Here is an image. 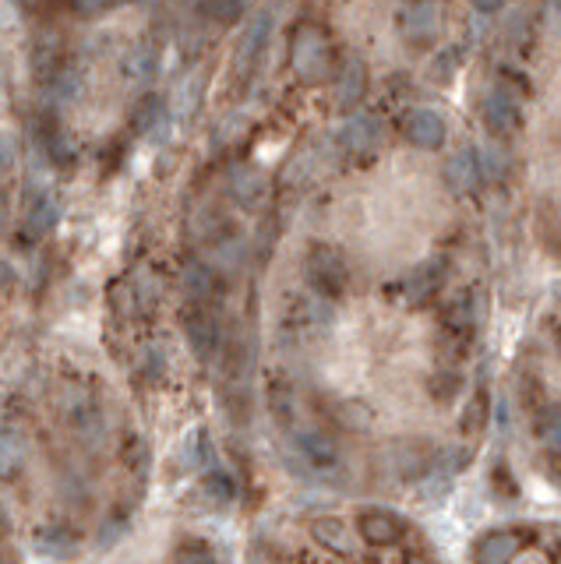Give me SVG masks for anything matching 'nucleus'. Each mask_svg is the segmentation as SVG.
<instances>
[{
    "label": "nucleus",
    "instance_id": "26",
    "mask_svg": "<svg viewBox=\"0 0 561 564\" xmlns=\"http://www.w3.org/2000/svg\"><path fill=\"white\" fill-rule=\"evenodd\" d=\"M36 547L43 550V554H53V557H64L71 554V547H75V540H71L64 529H46V533H39Z\"/></svg>",
    "mask_w": 561,
    "mask_h": 564
},
{
    "label": "nucleus",
    "instance_id": "13",
    "mask_svg": "<svg viewBox=\"0 0 561 564\" xmlns=\"http://www.w3.org/2000/svg\"><path fill=\"white\" fill-rule=\"evenodd\" d=\"M445 177H449V187L456 194H470V191H477V184H480V163H477V156L473 152H459V156H452L449 159V170H445Z\"/></svg>",
    "mask_w": 561,
    "mask_h": 564
},
{
    "label": "nucleus",
    "instance_id": "30",
    "mask_svg": "<svg viewBox=\"0 0 561 564\" xmlns=\"http://www.w3.org/2000/svg\"><path fill=\"white\" fill-rule=\"evenodd\" d=\"M177 564H216V557H212L209 547H198V543H191V547L177 550Z\"/></svg>",
    "mask_w": 561,
    "mask_h": 564
},
{
    "label": "nucleus",
    "instance_id": "19",
    "mask_svg": "<svg viewBox=\"0 0 561 564\" xmlns=\"http://www.w3.org/2000/svg\"><path fill=\"white\" fill-rule=\"evenodd\" d=\"M57 219H60V201L53 198V194H43V198L32 205L29 219H25V237H29V240H43L46 233L57 226Z\"/></svg>",
    "mask_w": 561,
    "mask_h": 564
},
{
    "label": "nucleus",
    "instance_id": "2",
    "mask_svg": "<svg viewBox=\"0 0 561 564\" xmlns=\"http://www.w3.org/2000/svg\"><path fill=\"white\" fill-rule=\"evenodd\" d=\"M269 32H272V15L269 11H258V15L251 18V25L244 29V36H240L237 53H233V71H237L240 82H247V78L258 71L265 43H269Z\"/></svg>",
    "mask_w": 561,
    "mask_h": 564
},
{
    "label": "nucleus",
    "instance_id": "4",
    "mask_svg": "<svg viewBox=\"0 0 561 564\" xmlns=\"http://www.w3.org/2000/svg\"><path fill=\"white\" fill-rule=\"evenodd\" d=\"M403 131H406V138L417 145V149H442L445 145V134H449V127H445V120H442V113L438 110H410L406 113V124H403Z\"/></svg>",
    "mask_w": 561,
    "mask_h": 564
},
{
    "label": "nucleus",
    "instance_id": "21",
    "mask_svg": "<svg viewBox=\"0 0 561 564\" xmlns=\"http://www.w3.org/2000/svg\"><path fill=\"white\" fill-rule=\"evenodd\" d=\"M25 466V441L22 434L0 427V476H15Z\"/></svg>",
    "mask_w": 561,
    "mask_h": 564
},
{
    "label": "nucleus",
    "instance_id": "11",
    "mask_svg": "<svg viewBox=\"0 0 561 564\" xmlns=\"http://www.w3.org/2000/svg\"><path fill=\"white\" fill-rule=\"evenodd\" d=\"M230 194L240 208H258V201H262V194H265L262 170H255V166H233L230 170Z\"/></svg>",
    "mask_w": 561,
    "mask_h": 564
},
{
    "label": "nucleus",
    "instance_id": "6",
    "mask_svg": "<svg viewBox=\"0 0 561 564\" xmlns=\"http://www.w3.org/2000/svg\"><path fill=\"white\" fill-rule=\"evenodd\" d=\"M403 533H406L403 519H396V515L385 512V508H374V512L360 515V536H364L371 547H396V543L403 540Z\"/></svg>",
    "mask_w": 561,
    "mask_h": 564
},
{
    "label": "nucleus",
    "instance_id": "12",
    "mask_svg": "<svg viewBox=\"0 0 561 564\" xmlns=\"http://www.w3.org/2000/svg\"><path fill=\"white\" fill-rule=\"evenodd\" d=\"M311 536H315V543H322L325 550H332V554H339V557L353 554V536L343 519H332V515L315 519L311 522Z\"/></svg>",
    "mask_w": 561,
    "mask_h": 564
},
{
    "label": "nucleus",
    "instance_id": "33",
    "mask_svg": "<svg viewBox=\"0 0 561 564\" xmlns=\"http://www.w3.org/2000/svg\"><path fill=\"white\" fill-rule=\"evenodd\" d=\"M544 22H547V29H551V32H561V4H547Z\"/></svg>",
    "mask_w": 561,
    "mask_h": 564
},
{
    "label": "nucleus",
    "instance_id": "1",
    "mask_svg": "<svg viewBox=\"0 0 561 564\" xmlns=\"http://www.w3.org/2000/svg\"><path fill=\"white\" fill-rule=\"evenodd\" d=\"M290 64L300 82L322 85L332 75V50L329 39L318 25H300L290 39Z\"/></svg>",
    "mask_w": 561,
    "mask_h": 564
},
{
    "label": "nucleus",
    "instance_id": "22",
    "mask_svg": "<svg viewBox=\"0 0 561 564\" xmlns=\"http://www.w3.org/2000/svg\"><path fill=\"white\" fill-rule=\"evenodd\" d=\"M57 32H39L36 43H32V71L36 78H50L53 82V60H57Z\"/></svg>",
    "mask_w": 561,
    "mask_h": 564
},
{
    "label": "nucleus",
    "instance_id": "29",
    "mask_svg": "<svg viewBox=\"0 0 561 564\" xmlns=\"http://www.w3.org/2000/svg\"><path fill=\"white\" fill-rule=\"evenodd\" d=\"M46 149H50V159L53 163H71V145H68V138L60 131H46Z\"/></svg>",
    "mask_w": 561,
    "mask_h": 564
},
{
    "label": "nucleus",
    "instance_id": "18",
    "mask_svg": "<svg viewBox=\"0 0 561 564\" xmlns=\"http://www.w3.org/2000/svg\"><path fill=\"white\" fill-rule=\"evenodd\" d=\"M297 448L304 452V459L315 462V466H332V462H336V455H339L336 441H332L325 431H315V427L297 434Z\"/></svg>",
    "mask_w": 561,
    "mask_h": 564
},
{
    "label": "nucleus",
    "instance_id": "35",
    "mask_svg": "<svg viewBox=\"0 0 561 564\" xmlns=\"http://www.w3.org/2000/svg\"><path fill=\"white\" fill-rule=\"evenodd\" d=\"M554 293H558V300H561V282H558V290H554Z\"/></svg>",
    "mask_w": 561,
    "mask_h": 564
},
{
    "label": "nucleus",
    "instance_id": "10",
    "mask_svg": "<svg viewBox=\"0 0 561 564\" xmlns=\"http://www.w3.org/2000/svg\"><path fill=\"white\" fill-rule=\"evenodd\" d=\"M484 124L494 134H509L519 124V106L505 89H491L484 96Z\"/></svg>",
    "mask_w": 561,
    "mask_h": 564
},
{
    "label": "nucleus",
    "instance_id": "9",
    "mask_svg": "<svg viewBox=\"0 0 561 564\" xmlns=\"http://www.w3.org/2000/svg\"><path fill=\"white\" fill-rule=\"evenodd\" d=\"M367 92V67L360 57H346L339 67V85H336V103L339 110H353Z\"/></svg>",
    "mask_w": 561,
    "mask_h": 564
},
{
    "label": "nucleus",
    "instance_id": "8",
    "mask_svg": "<svg viewBox=\"0 0 561 564\" xmlns=\"http://www.w3.org/2000/svg\"><path fill=\"white\" fill-rule=\"evenodd\" d=\"M184 332H187V342H191V349H195L202 360H209L212 353H216V346H219V325H216V318L205 311V307H198V311L187 314V318H184Z\"/></svg>",
    "mask_w": 561,
    "mask_h": 564
},
{
    "label": "nucleus",
    "instance_id": "32",
    "mask_svg": "<svg viewBox=\"0 0 561 564\" xmlns=\"http://www.w3.org/2000/svg\"><path fill=\"white\" fill-rule=\"evenodd\" d=\"M202 15H209V18H219V22H233V18H240L244 15V8L240 4H202Z\"/></svg>",
    "mask_w": 561,
    "mask_h": 564
},
{
    "label": "nucleus",
    "instance_id": "5",
    "mask_svg": "<svg viewBox=\"0 0 561 564\" xmlns=\"http://www.w3.org/2000/svg\"><path fill=\"white\" fill-rule=\"evenodd\" d=\"M445 275H449V258H445V254L427 258L424 265L406 279V300H410V304H424L427 297H434V293L442 290Z\"/></svg>",
    "mask_w": 561,
    "mask_h": 564
},
{
    "label": "nucleus",
    "instance_id": "27",
    "mask_svg": "<svg viewBox=\"0 0 561 564\" xmlns=\"http://www.w3.org/2000/svg\"><path fill=\"white\" fill-rule=\"evenodd\" d=\"M505 170H509L505 152L498 149V145H484V149H480V173H484V177H502Z\"/></svg>",
    "mask_w": 561,
    "mask_h": 564
},
{
    "label": "nucleus",
    "instance_id": "7",
    "mask_svg": "<svg viewBox=\"0 0 561 564\" xmlns=\"http://www.w3.org/2000/svg\"><path fill=\"white\" fill-rule=\"evenodd\" d=\"M438 22H442V11L438 4H410V8L399 11V25H403V36L417 46H427L438 32Z\"/></svg>",
    "mask_w": 561,
    "mask_h": 564
},
{
    "label": "nucleus",
    "instance_id": "24",
    "mask_svg": "<svg viewBox=\"0 0 561 564\" xmlns=\"http://www.w3.org/2000/svg\"><path fill=\"white\" fill-rule=\"evenodd\" d=\"M50 92L57 103H71V99H78V92H82V75H78L75 67H64V71L53 75Z\"/></svg>",
    "mask_w": 561,
    "mask_h": 564
},
{
    "label": "nucleus",
    "instance_id": "3",
    "mask_svg": "<svg viewBox=\"0 0 561 564\" xmlns=\"http://www.w3.org/2000/svg\"><path fill=\"white\" fill-rule=\"evenodd\" d=\"M307 272L315 279V286L329 297H339L346 290V261L336 247L315 244L311 247V258H307Z\"/></svg>",
    "mask_w": 561,
    "mask_h": 564
},
{
    "label": "nucleus",
    "instance_id": "25",
    "mask_svg": "<svg viewBox=\"0 0 561 564\" xmlns=\"http://www.w3.org/2000/svg\"><path fill=\"white\" fill-rule=\"evenodd\" d=\"M198 99H202V75L184 78L180 89H177V117H184V120L191 117L195 106H198Z\"/></svg>",
    "mask_w": 561,
    "mask_h": 564
},
{
    "label": "nucleus",
    "instance_id": "14",
    "mask_svg": "<svg viewBox=\"0 0 561 564\" xmlns=\"http://www.w3.org/2000/svg\"><path fill=\"white\" fill-rule=\"evenodd\" d=\"M516 554H519V540L512 533H505V529L487 533L477 543V564H509Z\"/></svg>",
    "mask_w": 561,
    "mask_h": 564
},
{
    "label": "nucleus",
    "instance_id": "16",
    "mask_svg": "<svg viewBox=\"0 0 561 564\" xmlns=\"http://www.w3.org/2000/svg\"><path fill=\"white\" fill-rule=\"evenodd\" d=\"M184 290H187V297H195L198 304H205V300H212L219 290L216 272H212L205 261H187L184 265Z\"/></svg>",
    "mask_w": 561,
    "mask_h": 564
},
{
    "label": "nucleus",
    "instance_id": "17",
    "mask_svg": "<svg viewBox=\"0 0 561 564\" xmlns=\"http://www.w3.org/2000/svg\"><path fill=\"white\" fill-rule=\"evenodd\" d=\"M156 64H159L156 46L138 43L135 50L128 53V60H124V75H128L131 85L142 89V85H152V78H156Z\"/></svg>",
    "mask_w": 561,
    "mask_h": 564
},
{
    "label": "nucleus",
    "instance_id": "28",
    "mask_svg": "<svg viewBox=\"0 0 561 564\" xmlns=\"http://www.w3.org/2000/svg\"><path fill=\"white\" fill-rule=\"evenodd\" d=\"M205 494H209L212 501H216V505H226V501L233 498V480L230 476H209V480H205Z\"/></svg>",
    "mask_w": 561,
    "mask_h": 564
},
{
    "label": "nucleus",
    "instance_id": "15",
    "mask_svg": "<svg viewBox=\"0 0 561 564\" xmlns=\"http://www.w3.org/2000/svg\"><path fill=\"white\" fill-rule=\"evenodd\" d=\"M378 141H382V127L371 117H350L339 127V145H346V149H371Z\"/></svg>",
    "mask_w": 561,
    "mask_h": 564
},
{
    "label": "nucleus",
    "instance_id": "23",
    "mask_svg": "<svg viewBox=\"0 0 561 564\" xmlns=\"http://www.w3.org/2000/svg\"><path fill=\"white\" fill-rule=\"evenodd\" d=\"M537 434L544 445H551L554 452H561V406H544L537 416Z\"/></svg>",
    "mask_w": 561,
    "mask_h": 564
},
{
    "label": "nucleus",
    "instance_id": "34",
    "mask_svg": "<svg viewBox=\"0 0 561 564\" xmlns=\"http://www.w3.org/2000/svg\"><path fill=\"white\" fill-rule=\"evenodd\" d=\"M78 15H99V11H103V4H78Z\"/></svg>",
    "mask_w": 561,
    "mask_h": 564
},
{
    "label": "nucleus",
    "instance_id": "20",
    "mask_svg": "<svg viewBox=\"0 0 561 564\" xmlns=\"http://www.w3.org/2000/svg\"><path fill=\"white\" fill-rule=\"evenodd\" d=\"M138 131L142 134H152V138H159V134L170 127V113H166V103L159 96H145V103L138 106Z\"/></svg>",
    "mask_w": 561,
    "mask_h": 564
},
{
    "label": "nucleus",
    "instance_id": "31",
    "mask_svg": "<svg viewBox=\"0 0 561 564\" xmlns=\"http://www.w3.org/2000/svg\"><path fill=\"white\" fill-rule=\"evenodd\" d=\"M15 163H18V145H15V138H11V134H0V177L15 170Z\"/></svg>",
    "mask_w": 561,
    "mask_h": 564
}]
</instances>
